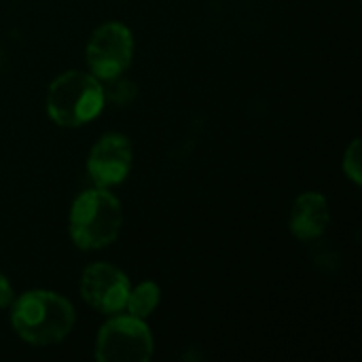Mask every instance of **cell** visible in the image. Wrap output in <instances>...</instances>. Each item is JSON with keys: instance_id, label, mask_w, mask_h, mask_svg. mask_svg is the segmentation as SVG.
<instances>
[{"instance_id": "cell-9", "label": "cell", "mask_w": 362, "mask_h": 362, "mask_svg": "<svg viewBox=\"0 0 362 362\" xmlns=\"http://www.w3.org/2000/svg\"><path fill=\"white\" fill-rule=\"evenodd\" d=\"M159 297H161V291H159V286L155 282H142L140 286L129 291L125 308H127L129 316L144 320L159 305Z\"/></svg>"}, {"instance_id": "cell-11", "label": "cell", "mask_w": 362, "mask_h": 362, "mask_svg": "<svg viewBox=\"0 0 362 362\" xmlns=\"http://www.w3.org/2000/svg\"><path fill=\"white\" fill-rule=\"evenodd\" d=\"M344 172H346V176H348L354 185H361L362 182L361 140H358V138L346 148V155H344Z\"/></svg>"}, {"instance_id": "cell-5", "label": "cell", "mask_w": 362, "mask_h": 362, "mask_svg": "<svg viewBox=\"0 0 362 362\" xmlns=\"http://www.w3.org/2000/svg\"><path fill=\"white\" fill-rule=\"evenodd\" d=\"M134 55L132 32L117 21L100 25L87 45V64L95 78L108 81L127 70Z\"/></svg>"}, {"instance_id": "cell-6", "label": "cell", "mask_w": 362, "mask_h": 362, "mask_svg": "<svg viewBox=\"0 0 362 362\" xmlns=\"http://www.w3.org/2000/svg\"><path fill=\"white\" fill-rule=\"evenodd\" d=\"M129 291L127 276L108 263L89 265L81 278L83 299L102 314H117L125 310Z\"/></svg>"}, {"instance_id": "cell-3", "label": "cell", "mask_w": 362, "mask_h": 362, "mask_svg": "<svg viewBox=\"0 0 362 362\" xmlns=\"http://www.w3.org/2000/svg\"><path fill=\"white\" fill-rule=\"evenodd\" d=\"M104 91L95 76L78 70L57 76L47 93L49 117L64 127H78L100 115Z\"/></svg>"}, {"instance_id": "cell-7", "label": "cell", "mask_w": 362, "mask_h": 362, "mask_svg": "<svg viewBox=\"0 0 362 362\" xmlns=\"http://www.w3.org/2000/svg\"><path fill=\"white\" fill-rule=\"evenodd\" d=\"M132 144L121 134H106L102 136L89 153L87 172L89 178L102 187H115L123 182L132 170Z\"/></svg>"}, {"instance_id": "cell-12", "label": "cell", "mask_w": 362, "mask_h": 362, "mask_svg": "<svg viewBox=\"0 0 362 362\" xmlns=\"http://www.w3.org/2000/svg\"><path fill=\"white\" fill-rule=\"evenodd\" d=\"M13 301V288L8 284V280L0 274V310L6 308Z\"/></svg>"}, {"instance_id": "cell-4", "label": "cell", "mask_w": 362, "mask_h": 362, "mask_svg": "<svg viewBox=\"0 0 362 362\" xmlns=\"http://www.w3.org/2000/svg\"><path fill=\"white\" fill-rule=\"evenodd\" d=\"M153 356V337L144 320L117 316L98 335L95 358L100 362H146Z\"/></svg>"}, {"instance_id": "cell-10", "label": "cell", "mask_w": 362, "mask_h": 362, "mask_svg": "<svg viewBox=\"0 0 362 362\" xmlns=\"http://www.w3.org/2000/svg\"><path fill=\"white\" fill-rule=\"evenodd\" d=\"M102 91H104V100L108 98L117 106H125L136 98V85L127 78H121V74L108 78L106 87H102Z\"/></svg>"}, {"instance_id": "cell-8", "label": "cell", "mask_w": 362, "mask_h": 362, "mask_svg": "<svg viewBox=\"0 0 362 362\" xmlns=\"http://www.w3.org/2000/svg\"><path fill=\"white\" fill-rule=\"evenodd\" d=\"M329 202L325 199V195L320 193H303L291 212V233L297 240L310 242L316 240L325 233L327 225H329Z\"/></svg>"}, {"instance_id": "cell-2", "label": "cell", "mask_w": 362, "mask_h": 362, "mask_svg": "<svg viewBox=\"0 0 362 362\" xmlns=\"http://www.w3.org/2000/svg\"><path fill=\"white\" fill-rule=\"evenodd\" d=\"M121 225V204L102 187L81 193L70 208V238L83 250L106 248L117 240Z\"/></svg>"}, {"instance_id": "cell-1", "label": "cell", "mask_w": 362, "mask_h": 362, "mask_svg": "<svg viewBox=\"0 0 362 362\" xmlns=\"http://www.w3.org/2000/svg\"><path fill=\"white\" fill-rule=\"evenodd\" d=\"M74 308L68 299L51 291L23 293L11 314L15 333L32 346H51L62 341L74 329Z\"/></svg>"}, {"instance_id": "cell-13", "label": "cell", "mask_w": 362, "mask_h": 362, "mask_svg": "<svg viewBox=\"0 0 362 362\" xmlns=\"http://www.w3.org/2000/svg\"><path fill=\"white\" fill-rule=\"evenodd\" d=\"M2 68H4V53L0 51V72H2Z\"/></svg>"}]
</instances>
